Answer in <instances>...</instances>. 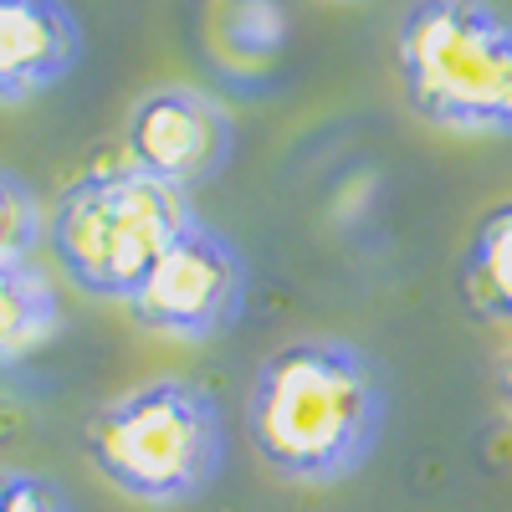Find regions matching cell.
I'll return each instance as SVG.
<instances>
[{"label":"cell","instance_id":"1","mask_svg":"<svg viewBox=\"0 0 512 512\" xmlns=\"http://www.w3.org/2000/svg\"><path fill=\"white\" fill-rule=\"evenodd\" d=\"M384 390L374 364L333 338H292L262 359L246 400V436L287 482H338L379 441Z\"/></svg>","mask_w":512,"mask_h":512},{"label":"cell","instance_id":"2","mask_svg":"<svg viewBox=\"0 0 512 512\" xmlns=\"http://www.w3.org/2000/svg\"><path fill=\"white\" fill-rule=\"evenodd\" d=\"M405 103L456 134H512V21L487 0H415L395 36Z\"/></svg>","mask_w":512,"mask_h":512},{"label":"cell","instance_id":"3","mask_svg":"<svg viewBox=\"0 0 512 512\" xmlns=\"http://www.w3.org/2000/svg\"><path fill=\"white\" fill-rule=\"evenodd\" d=\"M185 190L159 185L144 169H98L67 185L47 216V246L62 277L88 297L128 303L164 246L190 226Z\"/></svg>","mask_w":512,"mask_h":512},{"label":"cell","instance_id":"4","mask_svg":"<svg viewBox=\"0 0 512 512\" xmlns=\"http://www.w3.org/2000/svg\"><path fill=\"white\" fill-rule=\"evenodd\" d=\"M221 410L185 379H149L88 420L93 472L134 502L175 507L221 472Z\"/></svg>","mask_w":512,"mask_h":512},{"label":"cell","instance_id":"5","mask_svg":"<svg viewBox=\"0 0 512 512\" xmlns=\"http://www.w3.org/2000/svg\"><path fill=\"white\" fill-rule=\"evenodd\" d=\"M241 287H246V272H241L236 246L221 231L190 221L164 246L149 277L134 287L128 313L149 333L200 344V338H216L241 313Z\"/></svg>","mask_w":512,"mask_h":512},{"label":"cell","instance_id":"6","mask_svg":"<svg viewBox=\"0 0 512 512\" xmlns=\"http://www.w3.org/2000/svg\"><path fill=\"white\" fill-rule=\"evenodd\" d=\"M231 154L226 113L185 88H159L128 113V164L169 190L205 185Z\"/></svg>","mask_w":512,"mask_h":512},{"label":"cell","instance_id":"7","mask_svg":"<svg viewBox=\"0 0 512 512\" xmlns=\"http://www.w3.org/2000/svg\"><path fill=\"white\" fill-rule=\"evenodd\" d=\"M77 57V26L62 0H0V98H31Z\"/></svg>","mask_w":512,"mask_h":512},{"label":"cell","instance_id":"8","mask_svg":"<svg viewBox=\"0 0 512 512\" xmlns=\"http://www.w3.org/2000/svg\"><path fill=\"white\" fill-rule=\"evenodd\" d=\"M62 323V297L36 262L0 267V364L41 349Z\"/></svg>","mask_w":512,"mask_h":512},{"label":"cell","instance_id":"9","mask_svg":"<svg viewBox=\"0 0 512 512\" xmlns=\"http://www.w3.org/2000/svg\"><path fill=\"white\" fill-rule=\"evenodd\" d=\"M466 292L482 313L512 323V200L482 216L466 251Z\"/></svg>","mask_w":512,"mask_h":512},{"label":"cell","instance_id":"10","mask_svg":"<svg viewBox=\"0 0 512 512\" xmlns=\"http://www.w3.org/2000/svg\"><path fill=\"white\" fill-rule=\"evenodd\" d=\"M41 241H47V221L36 210V195L0 169V267L31 262Z\"/></svg>","mask_w":512,"mask_h":512},{"label":"cell","instance_id":"11","mask_svg":"<svg viewBox=\"0 0 512 512\" xmlns=\"http://www.w3.org/2000/svg\"><path fill=\"white\" fill-rule=\"evenodd\" d=\"M0 512H67L62 487L36 477V472H16V466H0Z\"/></svg>","mask_w":512,"mask_h":512},{"label":"cell","instance_id":"12","mask_svg":"<svg viewBox=\"0 0 512 512\" xmlns=\"http://www.w3.org/2000/svg\"><path fill=\"white\" fill-rule=\"evenodd\" d=\"M502 400H507V410H512V354L502 359Z\"/></svg>","mask_w":512,"mask_h":512}]
</instances>
